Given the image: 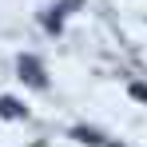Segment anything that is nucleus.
<instances>
[{
    "instance_id": "f257e3e1",
    "label": "nucleus",
    "mask_w": 147,
    "mask_h": 147,
    "mask_svg": "<svg viewBox=\"0 0 147 147\" xmlns=\"http://www.w3.org/2000/svg\"><path fill=\"white\" fill-rule=\"evenodd\" d=\"M20 76H28L32 84H44V76H40V64H36V60H20Z\"/></svg>"
}]
</instances>
